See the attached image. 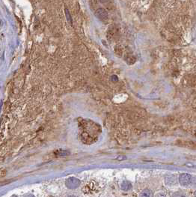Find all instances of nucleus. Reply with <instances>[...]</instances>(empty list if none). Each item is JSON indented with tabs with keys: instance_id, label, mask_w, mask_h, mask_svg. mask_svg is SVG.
Returning <instances> with one entry per match:
<instances>
[{
	"instance_id": "f257e3e1",
	"label": "nucleus",
	"mask_w": 196,
	"mask_h": 197,
	"mask_svg": "<svg viewBox=\"0 0 196 197\" xmlns=\"http://www.w3.org/2000/svg\"><path fill=\"white\" fill-rule=\"evenodd\" d=\"M191 181H192V176L189 173H182L179 176V182L183 187L188 186L191 184Z\"/></svg>"
},
{
	"instance_id": "f03ea898",
	"label": "nucleus",
	"mask_w": 196,
	"mask_h": 197,
	"mask_svg": "<svg viewBox=\"0 0 196 197\" xmlns=\"http://www.w3.org/2000/svg\"><path fill=\"white\" fill-rule=\"evenodd\" d=\"M66 187L69 189H76L80 184V181H79V179H77L76 178H74V177H71V178H67V181L65 182Z\"/></svg>"
},
{
	"instance_id": "7ed1b4c3",
	"label": "nucleus",
	"mask_w": 196,
	"mask_h": 197,
	"mask_svg": "<svg viewBox=\"0 0 196 197\" xmlns=\"http://www.w3.org/2000/svg\"><path fill=\"white\" fill-rule=\"evenodd\" d=\"M165 183L166 184L169 185V186H174V185L177 184V178H176V177L174 176V175L167 176L165 178Z\"/></svg>"
},
{
	"instance_id": "20e7f679",
	"label": "nucleus",
	"mask_w": 196,
	"mask_h": 197,
	"mask_svg": "<svg viewBox=\"0 0 196 197\" xmlns=\"http://www.w3.org/2000/svg\"><path fill=\"white\" fill-rule=\"evenodd\" d=\"M121 188L124 191H129V190L132 189V184L128 181H124L121 183Z\"/></svg>"
},
{
	"instance_id": "39448f33",
	"label": "nucleus",
	"mask_w": 196,
	"mask_h": 197,
	"mask_svg": "<svg viewBox=\"0 0 196 197\" xmlns=\"http://www.w3.org/2000/svg\"><path fill=\"white\" fill-rule=\"evenodd\" d=\"M97 14L98 15V17L100 18V19L102 20H103L104 18H105V19L107 18V14H106L105 10L101 9V8L97 11Z\"/></svg>"
},
{
	"instance_id": "423d86ee",
	"label": "nucleus",
	"mask_w": 196,
	"mask_h": 197,
	"mask_svg": "<svg viewBox=\"0 0 196 197\" xmlns=\"http://www.w3.org/2000/svg\"><path fill=\"white\" fill-rule=\"evenodd\" d=\"M141 197H154V194L151 190L145 189L141 193Z\"/></svg>"
},
{
	"instance_id": "0eeeda50",
	"label": "nucleus",
	"mask_w": 196,
	"mask_h": 197,
	"mask_svg": "<svg viewBox=\"0 0 196 197\" xmlns=\"http://www.w3.org/2000/svg\"><path fill=\"white\" fill-rule=\"evenodd\" d=\"M191 184H192V186L193 187V188H196V176L193 177V178H192V181H191Z\"/></svg>"
},
{
	"instance_id": "6e6552de",
	"label": "nucleus",
	"mask_w": 196,
	"mask_h": 197,
	"mask_svg": "<svg viewBox=\"0 0 196 197\" xmlns=\"http://www.w3.org/2000/svg\"><path fill=\"white\" fill-rule=\"evenodd\" d=\"M24 197H35V196L32 194H27V195H26V196H25Z\"/></svg>"
},
{
	"instance_id": "1a4fd4ad",
	"label": "nucleus",
	"mask_w": 196,
	"mask_h": 197,
	"mask_svg": "<svg viewBox=\"0 0 196 197\" xmlns=\"http://www.w3.org/2000/svg\"><path fill=\"white\" fill-rule=\"evenodd\" d=\"M157 197H166L165 195H163V194H158L157 196Z\"/></svg>"
},
{
	"instance_id": "9d476101",
	"label": "nucleus",
	"mask_w": 196,
	"mask_h": 197,
	"mask_svg": "<svg viewBox=\"0 0 196 197\" xmlns=\"http://www.w3.org/2000/svg\"><path fill=\"white\" fill-rule=\"evenodd\" d=\"M70 197H76V196H70Z\"/></svg>"
},
{
	"instance_id": "9b49d317",
	"label": "nucleus",
	"mask_w": 196,
	"mask_h": 197,
	"mask_svg": "<svg viewBox=\"0 0 196 197\" xmlns=\"http://www.w3.org/2000/svg\"><path fill=\"white\" fill-rule=\"evenodd\" d=\"M195 196H196V193H195Z\"/></svg>"
}]
</instances>
